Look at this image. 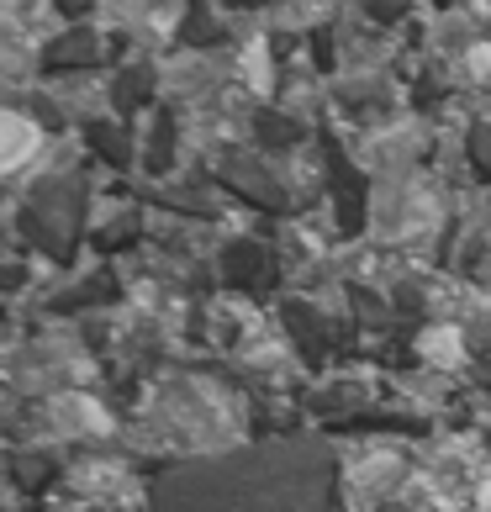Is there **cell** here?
Wrapping results in <instances>:
<instances>
[{"mask_svg":"<svg viewBox=\"0 0 491 512\" xmlns=\"http://www.w3.org/2000/svg\"><path fill=\"white\" fill-rule=\"evenodd\" d=\"M37 127L27 117H16V111H0V175H11L16 164H27L37 154Z\"/></svg>","mask_w":491,"mask_h":512,"instance_id":"1","label":"cell"}]
</instances>
